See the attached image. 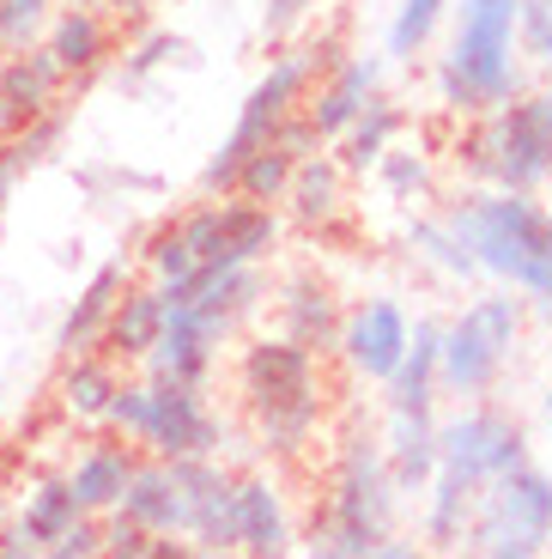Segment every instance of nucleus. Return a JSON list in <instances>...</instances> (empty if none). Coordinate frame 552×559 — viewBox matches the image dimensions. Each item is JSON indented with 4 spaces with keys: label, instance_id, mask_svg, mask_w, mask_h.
<instances>
[{
    "label": "nucleus",
    "instance_id": "nucleus-1",
    "mask_svg": "<svg viewBox=\"0 0 552 559\" xmlns=\"http://www.w3.org/2000/svg\"><path fill=\"white\" fill-rule=\"evenodd\" d=\"M237 395L255 426V444L274 462L310 456L328 414V383H322V353L298 347L291 335H255L237 353Z\"/></svg>",
    "mask_w": 552,
    "mask_h": 559
},
{
    "label": "nucleus",
    "instance_id": "nucleus-2",
    "mask_svg": "<svg viewBox=\"0 0 552 559\" xmlns=\"http://www.w3.org/2000/svg\"><path fill=\"white\" fill-rule=\"evenodd\" d=\"M395 475L376 438H346L328 475L322 518L310 523V554L322 559H364V554H407L395 542Z\"/></svg>",
    "mask_w": 552,
    "mask_h": 559
},
{
    "label": "nucleus",
    "instance_id": "nucleus-3",
    "mask_svg": "<svg viewBox=\"0 0 552 559\" xmlns=\"http://www.w3.org/2000/svg\"><path fill=\"white\" fill-rule=\"evenodd\" d=\"M456 238L468 243L473 267L523 286V293H547L552 286V213L540 201L516 195V189H473L449 213Z\"/></svg>",
    "mask_w": 552,
    "mask_h": 559
},
{
    "label": "nucleus",
    "instance_id": "nucleus-4",
    "mask_svg": "<svg viewBox=\"0 0 552 559\" xmlns=\"http://www.w3.org/2000/svg\"><path fill=\"white\" fill-rule=\"evenodd\" d=\"M523 85L516 73V0H461L449 56L437 68V98L461 116L504 104Z\"/></svg>",
    "mask_w": 552,
    "mask_h": 559
},
{
    "label": "nucleus",
    "instance_id": "nucleus-5",
    "mask_svg": "<svg viewBox=\"0 0 552 559\" xmlns=\"http://www.w3.org/2000/svg\"><path fill=\"white\" fill-rule=\"evenodd\" d=\"M461 165L473 170V182L516 195L552 182V92H511L504 104L480 110L461 134Z\"/></svg>",
    "mask_w": 552,
    "mask_h": 559
},
{
    "label": "nucleus",
    "instance_id": "nucleus-6",
    "mask_svg": "<svg viewBox=\"0 0 552 559\" xmlns=\"http://www.w3.org/2000/svg\"><path fill=\"white\" fill-rule=\"evenodd\" d=\"M116 438H128L134 450L146 456H213L225 438L219 414L207 407V395L194 383H165V378H140V383H122L110 402V419H104Z\"/></svg>",
    "mask_w": 552,
    "mask_h": 559
},
{
    "label": "nucleus",
    "instance_id": "nucleus-7",
    "mask_svg": "<svg viewBox=\"0 0 552 559\" xmlns=\"http://www.w3.org/2000/svg\"><path fill=\"white\" fill-rule=\"evenodd\" d=\"M547 535H552V475L516 462V468H504L480 487L461 542L492 559H535L547 554Z\"/></svg>",
    "mask_w": 552,
    "mask_h": 559
},
{
    "label": "nucleus",
    "instance_id": "nucleus-8",
    "mask_svg": "<svg viewBox=\"0 0 552 559\" xmlns=\"http://www.w3.org/2000/svg\"><path fill=\"white\" fill-rule=\"evenodd\" d=\"M316 68H322L316 49H291V56H279L274 68L262 73V80L249 85V98L237 104L231 134L219 140V153H213V158H207V170H201V182H207V189L231 195L237 165H243V158L255 153V146H267V134L279 128V116H291L298 104H304V92H310V80H316Z\"/></svg>",
    "mask_w": 552,
    "mask_h": 559
},
{
    "label": "nucleus",
    "instance_id": "nucleus-9",
    "mask_svg": "<svg viewBox=\"0 0 552 559\" xmlns=\"http://www.w3.org/2000/svg\"><path fill=\"white\" fill-rule=\"evenodd\" d=\"M516 335H523V298L511 293H485L443 329L437 347V378L456 395H485L511 359Z\"/></svg>",
    "mask_w": 552,
    "mask_h": 559
},
{
    "label": "nucleus",
    "instance_id": "nucleus-10",
    "mask_svg": "<svg viewBox=\"0 0 552 559\" xmlns=\"http://www.w3.org/2000/svg\"><path fill=\"white\" fill-rule=\"evenodd\" d=\"M516 462H528V438H523V426H516L511 414H497V407H468V414L437 426V468L473 480V487H485L492 475H504Z\"/></svg>",
    "mask_w": 552,
    "mask_h": 559
},
{
    "label": "nucleus",
    "instance_id": "nucleus-11",
    "mask_svg": "<svg viewBox=\"0 0 552 559\" xmlns=\"http://www.w3.org/2000/svg\"><path fill=\"white\" fill-rule=\"evenodd\" d=\"M182 487V542L194 554H237V475H225L213 456H177Z\"/></svg>",
    "mask_w": 552,
    "mask_h": 559
},
{
    "label": "nucleus",
    "instance_id": "nucleus-12",
    "mask_svg": "<svg viewBox=\"0 0 552 559\" xmlns=\"http://www.w3.org/2000/svg\"><path fill=\"white\" fill-rule=\"evenodd\" d=\"M407 335H413L407 310H400L395 298H371V305H359V310H346L340 317V341H334V353L346 359L352 378L383 383L388 371L400 365V353H407Z\"/></svg>",
    "mask_w": 552,
    "mask_h": 559
},
{
    "label": "nucleus",
    "instance_id": "nucleus-13",
    "mask_svg": "<svg viewBox=\"0 0 552 559\" xmlns=\"http://www.w3.org/2000/svg\"><path fill=\"white\" fill-rule=\"evenodd\" d=\"M68 92L73 85L61 80L56 56H49L43 43H31V49H7V56H0V134H13V128L37 122V116L61 110Z\"/></svg>",
    "mask_w": 552,
    "mask_h": 559
},
{
    "label": "nucleus",
    "instance_id": "nucleus-14",
    "mask_svg": "<svg viewBox=\"0 0 552 559\" xmlns=\"http://www.w3.org/2000/svg\"><path fill=\"white\" fill-rule=\"evenodd\" d=\"M170 305V298H165ZM225 335L219 329H207V322L194 317V310L170 305L165 310V335L153 341V353H146V378H165V383H194V390H207L213 378V359H219Z\"/></svg>",
    "mask_w": 552,
    "mask_h": 559
},
{
    "label": "nucleus",
    "instance_id": "nucleus-15",
    "mask_svg": "<svg viewBox=\"0 0 552 559\" xmlns=\"http://www.w3.org/2000/svg\"><path fill=\"white\" fill-rule=\"evenodd\" d=\"M274 305H279V335H291L310 353H334L346 310H340V298H334V286L322 274H310V267L286 274L274 286Z\"/></svg>",
    "mask_w": 552,
    "mask_h": 559
},
{
    "label": "nucleus",
    "instance_id": "nucleus-16",
    "mask_svg": "<svg viewBox=\"0 0 552 559\" xmlns=\"http://www.w3.org/2000/svg\"><path fill=\"white\" fill-rule=\"evenodd\" d=\"M43 49L56 56L61 80L85 85V80H97V73H104V61H110V19L92 13V0H68V7H56V13H49Z\"/></svg>",
    "mask_w": 552,
    "mask_h": 559
},
{
    "label": "nucleus",
    "instance_id": "nucleus-17",
    "mask_svg": "<svg viewBox=\"0 0 552 559\" xmlns=\"http://www.w3.org/2000/svg\"><path fill=\"white\" fill-rule=\"evenodd\" d=\"M134 462H140V450L128 444V438H92V444H85L61 475H68L80 511L110 518L116 504H122V487H128V475H134Z\"/></svg>",
    "mask_w": 552,
    "mask_h": 559
},
{
    "label": "nucleus",
    "instance_id": "nucleus-18",
    "mask_svg": "<svg viewBox=\"0 0 552 559\" xmlns=\"http://www.w3.org/2000/svg\"><path fill=\"white\" fill-rule=\"evenodd\" d=\"M376 80H383V68H376L371 56H346L328 68V80L316 85V104H310V122H316L322 140H340L346 128L364 116V104L376 98Z\"/></svg>",
    "mask_w": 552,
    "mask_h": 559
},
{
    "label": "nucleus",
    "instance_id": "nucleus-19",
    "mask_svg": "<svg viewBox=\"0 0 552 559\" xmlns=\"http://www.w3.org/2000/svg\"><path fill=\"white\" fill-rule=\"evenodd\" d=\"M165 286H134L128 280L122 286V298H116V310H110V322H104V353H110L116 365H140L146 353H153V341L165 335Z\"/></svg>",
    "mask_w": 552,
    "mask_h": 559
},
{
    "label": "nucleus",
    "instance_id": "nucleus-20",
    "mask_svg": "<svg viewBox=\"0 0 552 559\" xmlns=\"http://www.w3.org/2000/svg\"><path fill=\"white\" fill-rule=\"evenodd\" d=\"M122 390V371L104 347L97 353H73L61 359V378H56V407L73 419V426H104L110 419V402Z\"/></svg>",
    "mask_w": 552,
    "mask_h": 559
},
{
    "label": "nucleus",
    "instance_id": "nucleus-21",
    "mask_svg": "<svg viewBox=\"0 0 552 559\" xmlns=\"http://www.w3.org/2000/svg\"><path fill=\"white\" fill-rule=\"evenodd\" d=\"M122 286H128V267H122V262H104V267H97V274L80 286V293H73L68 317H61V329H56L61 359L104 347V322H110V310H116V298H122Z\"/></svg>",
    "mask_w": 552,
    "mask_h": 559
},
{
    "label": "nucleus",
    "instance_id": "nucleus-22",
    "mask_svg": "<svg viewBox=\"0 0 552 559\" xmlns=\"http://www.w3.org/2000/svg\"><path fill=\"white\" fill-rule=\"evenodd\" d=\"M237 547L255 559H279L291 547L286 499L267 475H237Z\"/></svg>",
    "mask_w": 552,
    "mask_h": 559
},
{
    "label": "nucleus",
    "instance_id": "nucleus-23",
    "mask_svg": "<svg viewBox=\"0 0 552 559\" xmlns=\"http://www.w3.org/2000/svg\"><path fill=\"white\" fill-rule=\"evenodd\" d=\"M383 456L395 487H425L431 468H437V414L431 407H388Z\"/></svg>",
    "mask_w": 552,
    "mask_h": 559
},
{
    "label": "nucleus",
    "instance_id": "nucleus-24",
    "mask_svg": "<svg viewBox=\"0 0 552 559\" xmlns=\"http://www.w3.org/2000/svg\"><path fill=\"white\" fill-rule=\"evenodd\" d=\"M116 511H128L134 523H146V530H158V535H182V487H177V468H170L165 456H140Z\"/></svg>",
    "mask_w": 552,
    "mask_h": 559
},
{
    "label": "nucleus",
    "instance_id": "nucleus-25",
    "mask_svg": "<svg viewBox=\"0 0 552 559\" xmlns=\"http://www.w3.org/2000/svg\"><path fill=\"white\" fill-rule=\"evenodd\" d=\"M286 201H291V213L304 225H334L346 213V165L340 158H328L316 146V153H304L298 165H291V182H286Z\"/></svg>",
    "mask_w": 552,
    "mask_h": 559
},
{
    "label": "nucleus",
    "instance_id": "nucleus-26",
    "mask_svg": "<svg viewBox=\"0 0 552 559\" xmlns=\"http://www.w3.org/2000/svg\"><path fill=\"white\" fill-rule=\"evenodd\" d=\"M279 243V213L267 201H225L219 207V267L231 262H267Z\"/></svg>",
    "mask_w": 552,
    "mask_h": 559
},
{
    "label": "nucleus",
    "instance_id": "nucleus-27",
    "mask_svg": "<svg viewBox=\"0 0 552 559\" xmlns=\"http://www.w3.org/2000/svg\"><path fill=\"white\" fill-rule=\"evenodd\" d=\"M400 128H407V116H400L395 104H383V98L364 104V116L340 134V165H346V177H352V170H376V158L395 146Z\"/></svg>",
    "mask_w": 552,
    "mask_h": 559
},
{
    "label": "nucleus",
    "instance_id": "nucleus-28",
    "mask_svg": "<svg viewBox=\"0 0 552 559\" xmlns=\"http://www.w3.org/2000/svg\"><path fill=\"white\" fill-rule=\"evenodd\" d=\"M425 487H431L425 535H431V542H443V547H456L461 530H468V511H473V499H480V487L461 480V475H449V468H431Z\"/></svg>",
    "mask_w": 552,
    "mask_h": 559
},
{
    "label": "nucleus",
    "instance_id": "nucleus-29",
    "mask_svg": "<svg viewBox=\"0 0 552 559\" xmlns=\"http://www.w3.org/2000/svg\"><path fill=\"white\" fill-rule=\"evenodd\" d=\"M291 165H298V158H291V153H279L274 140H267V146H255V153H249L243 165H237L231 195H243V201H267V207H274V201H286Z\"/></svg>",
    "mask_w": 552,
    "mask_h": 559
},
{
    "label": "nucleus",
    "instance_id": "nucleus-30",
    "mask_svg": "<svg viewBox=\"0 0 552 559\" xmlns=\"http://www.w3.org/2000/svg\"><path fill=\"white\" fill-rule=\"evenodd\" d=\"M407 243H413L425 262H437L449 280H473V274H480L473 255H468V243L456 238V225H449V219H413V225H407Z\"/></svg>",
    "mask_w": 552,
    "mask_h": 559
},
{
    "label": "nucleus",
    "instance_id": "nucleus-31",
    "mask_svg": "<svg viewBox=\"0 0 552 559\" xmlns=\"http://www.w3.org/2000/svg\"><path fill=\"white\" fill-rule=\"evenodd\" d=\"M56 7L61 0H0V56H7V49H31V43H43Z\"/></svg>",
    "mask_w": 552,
    "mask_h": 559
},
{
    "label": "nucleus",
    "instance_id": "nucleus-32",
    "mask_svg": "<svg viewBox=\"0 0 552 559\" xmlns=\"http://www.w3.org/2000/svg\"><path fill=\"white\" fill-rule=\"evenodd\" d=\"M443 7H449V0H400L395 25H388V56H419L431 43V31H437Z\"/></svg>",
    "mask_w": 552,
    "mask_h": 559
},
{
    "label": "nucleus",
    "instance_id": "nucleus-33",
    "mask_svg": "<svg viewBox=\"0 0 552 559\" xmlns=\"http://www.w3.org/2000/svg\"><path fill=\"white\" fill-rule=\"evenodd\" d=\"M376 170H383V189H388L395 201L431 195V165H425V153H400V146H388V153L376 158Z\"/></svg>",
    "mask_w": 552,
    "mask_h": 559
},
{
    "label": "nucleus",
    "instance_id": "nucleus-34",
    "mask_svg": "<svg viewBox=\"0 0 552 559\" xmlns=\"http://www.w3.org/2000/svg\"><path fill=\"white\" fill-rule=\"evenodd\" d=\"M516 37L552 73V0H516Z\"/></svg>",
    "mask_w": 552,
    "mask_h": 559
},
{
    "label": "nucleus",
    "instance_id": "nucleus-35",
    "mask_svg": "<svg viewBox=\"0 0 552 559\" xmlns=\"http://www.w3.org/2000/svg\"><path fill=\"white\" fill-rule=\"evenodd\" d=\"M170 56H182V37H177V31H146V37L128 49L122 73H128V80H146V73H158Z\"/></svg>",
    "mask_w": 552,
    "mask_h": 559
},
{
    "label": "nucleus",
    "instance_id": "nucleus-36",
    "mask_svg": "<svg viewBox=\"0 0 552 559\" xmlns=\"http://www.w3.org/2000/svg\"><path fill=\"white\" fill-rule=\"evenodd\" d=\"M279 146V153H291V158H304V153H316L322 146V134H316V122H310L304 110H291V116H279V128L267 134Z\"/></svg>",
    "mask_w": 552,
    "mask_h": 559
},
{
    "label": "nucleus",
    "instance_id": "nucleus-37",
    "mask_svg": "<svg viewBox=\"0 0 552 559\" xmlns=\"http://www.w3.org/2000/svg\"><path fill=\"white\" fill-rule=\"evenodd\" d=\"M316 7H322V0H267V7H262V31H267V37H291V31L304 25Z\"/></svg>",
    "mask_w": 552,
    "mask_h": 559
},
{
    "label": "nucleus",
    "instance_id": "nucleus-38",
    "mask_svg": "<svg viewBox=\"0 0 552 559\" xmlns=\"http://www.w3.org/2000/svg\"><path fill=\"white\" fill-rule=\"evenodd\" d=\"M49 554H56V559H92V554H104V523H97V518H80L56 547H49Z\"/></svg>",
    "mask_w": 552,
    "mask_h": 559
},
{
    "label": "nucleus",
    "instance_id": "nucleus-39",
    "mask_svg": "<svg viewBox=\"0 0 552 559\" xmlns=\"http://www.w3.org/2000/svg\"><path fill=\"white\" fill-rule=\"evenodd\" d=\"M13 456H7V450H0V530H7V523H13Z\"/></svg>",
    "mask_w": 552,
    "mask_h": 559
},
{
    "label": "nucleus",
    "instance_id": "nucleus-40",
    "mask_svg": "<svg viewBox=\"0 0 552 559\" xmlns=\"http://www.w3.org/2000/svg\"><path fill=\"white\" fill-rule=\"evenodd\" d=\"M19 182H25V177H19L7 158H0V225H7V207H13V189H19Z\"/></svg>",
    "mask_w": 552,
    "mask_h": 559
},
{
    "label": "nucleus",
    "instance_id": "nucleus-41",
    "mask_svg": "<svg viewBox=\"0 0 552 559\" xmlns=\"http://www.w3.org/2000/svg\"><path fill=\"white\" fill-rule=\"evenodd\" d=\"M104 7H110V19H128V25H134V19H146L153 0H104Z\"/></svg>",
    "mask_w": 552,
    "mask_h": 559
},
{
    "label": "nucleus",
    "instance_id": "nucleus-42",
    "mask_svg": "<svg viewBox=\"0 0 552 559\" xmlns=\"http://www.w3.org/2000/svg\"><path fill=\"white\" fill-rule=\"evenodd\" d=\"M535 298H540V317L552 322V286H547V293H535Z\"/></svg>",
    "mask_w": 552,
    "mask_h": 559
},
{
    "label": "nucleus",
    "instance_id": "nucleus-43",
    "mask_svg": "<svg viewBox=\"0 0 552 559\" xmlns=\"http://www.w3.org/2000/svg\"><path fill=\"white\" fill-rule=\"evenodd\" d=\"M547 426H552V390H547Z\"/></svg>",
    "mask_w": 552,
    "mask_h": 559
},
{
    "label": "nucleus",
    "instance_id": "nucleus-44",
    "mask_svg": "<svg viewBox=\"0 0 552 559\" xmlns=\"http://www.w3.org/2000/svg\"><path fill=\"white\" fill-rule=\"evenodd\" d=\"M547 547H552V535H547Z\"/></svg>",
    "mask_w": 552,
    "mask_h": 559
}]
</instances>
